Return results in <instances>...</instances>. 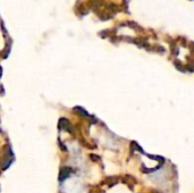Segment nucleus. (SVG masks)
<instances>
[{"label":"nucleus","mask_w":194,"mask_h":193,"mask_svg":"<svg viewBox=\"0 0 194 193\" xmlns=\"http://www.w3.org/2000/svg\"><path fill=\"white\" fill-rule=\"evenodd\" d=\"M59 127L63 128V130H65V131H68L69 133H73L72 125L69 124V121H67V119H65V118H61L59 121Z\"/></svg>","instance_id":"f257e3e1"},{"label":"nucleus","mask_w":194,"mask_h":193,"mask_svg":"<svg viewBox=\"0 0 194 193\" xmlns=\"http://www.w3.org/2000/svg\"><path fill=\"white\" fill-rule=\"evenodd\" d=\"M70 171H72V168H69V167H64V168H61V171H60V175H59L60 181H63V180H65L66 177H68L69 174H70Z\"/></svg>","instance_id":"f03ea898"},{"label":"nucleus","mask_w":194,"mask_h":193,"mask_svg":"<svg viewBox=\"0 0 194 193\" xmlns=\"http://www.w3.org/2000/svg\"><path fill=\"white\" fill-rule=\"evenodd\" d=\"M104 182H106L109 186H111V185H115V184H117V182H118V180H117L116 177H107L106 180H104Z\"/></svg>","instance_id":"7ed1b4c3"},{"label":"nucleus","mask_w":194,"mask_h":193,"mask_svg":"<svg viewBox=\"0 0 194 193\" xmlns=\"http://www.w3.org/2000/svg\"><path fill=\"white\" fill-rule=\"evenodd\" d=\"M75 112H76V114H78V115L83 116V117H88V116H89L88 112L85 111L83 108H81V107H76V108H75Z\"/></svg>","instance_id":"20e7f679"},{"label":"nucleus","mask_w":194,"mask_h":193,"mask_svg":"<svg viewBox=\"0 0 194 193\" xmlns=\"http://www.w3.org/2000/svg\"><path fill=\"white\" fill-rule=\"evenodd\" d=\"M175 67L178 69V71H181V72H186V67H184V66L182 65V62H179L178 60L175 62Z\"/></svg>","instance_id":"39448f33"},{"label":"nucleus","mask_w":194,"mask_h":193,"mask_svg":"<svg viewBox=\"0 0 194 193\" xmlns=\"http://www.w3.org/2000/svg\"><path fill=\"white\" fill-rule=\"evenodd\" d=\"M107 8H108V10H110V12H113V14H116V12H118V7H117L116 5H108Z\"/></svg>","instance_id":"423d86ee"},{"label":"nucleus","mask_w":194,"mask_h":193,"mask_svg":"<svg viewBox=\"0 0 194 193\" xmlns=\"http://www.w3.org/2000/svg\"><path fill=\"white\" fill-rule=\"evenodd\" d=\"M91 158H92V160H95V161H99V160H100V157H97V156H94V155H92Z\"/></svg>","instance_id":"0eeeda50"},{"label":"nucleus","mask_w":194,"mask_h":193,"mask_svg":"<svg viewBox=\"0 0 194 193\" xmlns=\"http://www.w3.org/2000/svg\"><path fill=\"white\" fill-rule=\"evenodd\" d=\"M1 73H2V68L0 67V77H1Z\"/></svg>","instance_id":"6e6552de"}]
</instances>
